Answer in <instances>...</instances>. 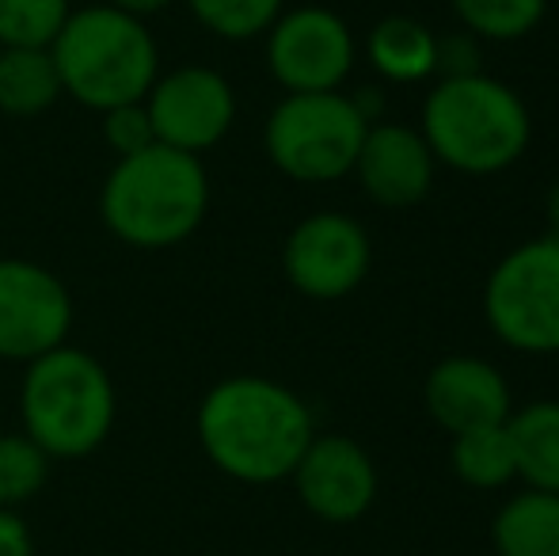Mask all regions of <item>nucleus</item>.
<instances>
[{
	"mask_svg": "<svg viewBox=\"0 0 559 556\" xmlns=\"http://www.w3.org/2000/svg\"><path fill=\"white\" fill-rule=\"evenodd\" d=\"M104 141L115 149V156H133L153 145V122L145 115V104H122L104 111Z\"/></svg>",
	"mask_w": 559,
	"mask_h": 556,
	"instance_id": "obj_24",
	"label": "nucleus"
},
{
	"mask_svg": "<svg viewBox=\"0 0 559 556\" xmlns=\"http://www.w3.org/2000/svg\"><path fill=\"white\" fill-rule=\"evenodd\" d=\"M438 73L442 76L484 73V69H479V38L468 35V31L438 38Z\"/></svg>",
	"mask_w": 559,
	"mask_h": 556,
	"instance_id": "obj_25",
	"label": "nucleus"
},
{
	"mask_svg": "<svg viewBox=\"0 0 559 556\" xmlns=\"http://www.w3.org/2000/svg\"><path fill=\"white\" fill-rule=\"evenodd\" d=\"M507 435L514 446L518 481L559 496V401H533L522 412H510Z\"/></svg>",
	"mask_w": 559,
	"mask_h": 556,
	"instance_id": "obj_17",
	"label": "nucleus"
},
{
	"mask_svg": "<svg viewBox=\"0 0 559 556\" xmlns=\"http://www.w3.org/2000/svg\"><path fill=\"white\" fill-rule=\"evenodd\" d=\"M61 96L66 92L50 46H0V111L12 119H35Z\"/></svg>",
	"mask_w": 559,
	"mask_h": 556,
	"instance_id": "obj_18",
	"label": "nucleus"
},
{
	"mask_svg": "<svg viewBox=\"0 0 559 556\" xmlns=\"http://www.w3.org/2000/svg\"><path fill=\"white\" fill-rule=\"evenodd\" d=\"M210 210V171L202 156L153 141L118 156L99 187V217L122 245L141 252L176 248L199 233Z\"/></svg>",
	"mask_w": 559,
	"mask_h": 556,
	"instance_id": "obj_2",
	"label": "nucleus"
},
{
	"mask_svg": "<svg viewBox=\"0 0 559 556\" xmlns=\"http://www.w3.org/2000/svg\"><path fill=\"white\" fill-rule=\"evenodd\" d=\"M427 412L449 438L476 427H495L507 423L514 404H510V386L487 358L476 355H449L427 374L423 386Z\"/></svg>",
	"mask_w": 559,
	"mask_h": 556,
	"instance_id": "obj_14",
	"label": "nucleus"
},
{
	"mask_svg": "<svg viewBox=\"0 0 559 556\" xmlns=\"http://www.w3.org/2000/svg\"><path fill=\"white\" fill-rule=\"evenodd\" d=\"M366 58L384 81L419 84L438 73V35L412 15H384L366 35Z\"/></svg>",
	"mask_w": 559,
	"mask_h": 556,
	"instance_id": "obj_15",
	"label": "nucleus"
},
{
	"mask_svg": "<svg viewBox=\"0 0 559 556\" xmlns=\"http://www.w3.org/2000/svg\"><path fill=\"white\" fill-rule=\"evenodd\" d=\"M115 381L92 351L61 343L31 358L20 381L23 435L50 461H81L111 438Z\"/></svg>",
	"mask_w": 559,
	"mask_h": 556,
	"instance_id": "obj_5",
	"label": "nucleus"
},
{
	"mask_svg": "<svg viewBox=\"0 0 559 556\" xmlns=\"http://www.w3.org/2000/svg\"><path fill=\"white\" fill-rule=\"evenodd\" d=\"M495 556H559V496L525 488L491 522Z\"/></svg>",
	"mask_w": 559,
	"mask_h": 556,
	"instance_id": "obj_16",
	"label": "nucleus"
},
{
	"mask_svg": "<svg viewBox=\"0 0 559 556\" xmlns=\"http://www.w3.org/2000/svg\"><path fill=\"white\" fill-rule=\"evenodd\" d=\"M61 92L88 111L141 104L160 76V46L145 20L115 4L73 8L50 43Z\"/></svg>",
	"mask_w": 559,
	"mask_h": 556,
	"instance_id": "obj_4",
	"label": "nucleus"
},
{
	"mask_svg": "<svg viewBox=\"0 0 559 556\" xmlns=\"http://www.w3.org/2000/svg\"><path fill=\"white\" fill-rule=\"evenodd\" d=\"M435 168L438 161L419 130L407 122L377 119L369 122L350 176H358L369 202L384 210H407L430 194Z\"/></svg>",
	"mask_w": 559,
	"mask_h": 556,
	"instance_id": "obj_13",
	"label": "nucleus"
},
{
	"mask_svg": "<svg viewBox=\"0 0 559 556\" xmlns=\"http://www.w3.org/2000/svg\"><path fill=\"white\" fill-rule=\"evenodd\" d=\"M487 328L522 355H559V240L510 248L484 286Z\"/></svg>",
	"mask_w": 559,
	"mask_h": 556,
	"instance_id": "obj_7",
	"label": "nucleus"
},
{
	"mask_svg": "<svg viewBox=\"0 0 559 556\" xmlns=\"http://www.w3.org/2000/svg\"><path fill=\"white\" fill-rule=\"evenodd\" d=\"M266 69L286 92H338L354 69V35L324 4L282 8L266 27Z\"/></svg>",
	"mask_w": 559,
	"mask_h": 556,
	"instance_id": "obj_8",
	"label": "nucleus"
},
{
	"mask_svg": "<svg viewBox=\"0 0 559 556\" xmlns=\"http://www.w3.org/2000/svg\"><path fill=\"white\" fill-rule=\"evenodd\" d=\"M141 104H145L153 138L160 145L183 149V153L194 156L222 145L236 122L233 84L210 66L168 69V73L156 76Z\"/></svg>",
	"mask_w": 559,
	"mask_h": 556,
	"instance_id": "obj_10",
	"label": "nucleus"
},
{
	"mask_svg": "<svg viewBox=\"0 0 559 556\" xmlns=\"http://www.w3.org/2000/svg\"><path fill=\"white\" fill-rule=\"evenodd\" d=\"M419 134L445 168L461 176H499L525 156L533 119L525 99L495 76H442L423 99Z\"/></svg>",
	"mask_w": 559,
	"mask_h": 556,
	"instance_id": "obj_3",
	"label": "nucleus"
},
{
	"mask_svg": "<svg viewBox=\"0 0 559 556\" xmlns=\"http://www.w3.org/2000/svg\"><path fill=\"white\" fill-rule=\"evenodd\" d=\"M73 0H0V46H50Z\"/></svg>",
	"mask_w": 559,
	"mask_h": 556,
	"instance_id": "obj_23",
	"label": "nucleus"
},
{
	"mask_svg": "<svg viewBox=\"0 0 559 556\" xmlns=\"http://www.w3.org/2000/svg\"><path fill=\"white\" fill-rule=\"evenodd\" d=\"M46 476H50V458L23 430L0 435V507L20 511L43 492Z\"/></svg>",
	"mask_w": 559,
	"mask_h": 556,
	"instance_id": "obj_22",
	"label": "nucleus"
},
{
	"mask_svg": "<svg viewBox=\"0 0 559 556\" xmlns=\"http://www.w3.org/2000/svg\"><path fill=\"white\" fill-rule=\"evenodd\" d=\"M73 294L53 271L31 260H0V358L23 363L69 343Z\"/></svg>",
	"mask_w": 559,
	"mask_h": 556,
	"instance_id": "obj_11",
	"label": "nucleus"
},
{
	"mask_svg": "<svg viewBox=\"0 0 559 556\" xmlns=\"http://www.w3.org/2000/svg\"><path fill=\"white\" fill-rule=\"evenodd\" d=\"M453 473L461 484L479 492L507 488L510 481H518L514 469V446H510L507 423H495V427H476L453 435Z\"/></svg>",
	"mask_w": 559,
	"mask_h": 556,
	"instance_id": "obj_19",
	"label": "nucleus"
},
{
	"mask_svg": "<svg viewBox=\"0 0 559 556\" xmlns=\"http://www.w3.org/2000/svg\"><path fill=\"white\" fill-rule=\"evenodd\" d=\"M289 481L305 511L332 527L358 522L377 499L373 458L366 453V446L346 435H312Z\"/></svg>",
	"mask_w": 559,
	"mask_h": 556,
	"instance_id": "obj_12",
	"label": "nucleus"
},
{
	"mask_svg": "<svg viewBox=\"0 0 559 556\" xmlns=\"http://www.w3.org/2000/svg\"><path fill=\"white\" fill-rule=\"evenodd\" d=\"M369 119L343 92H286L263 127L271 164L294 184H335L350 176Z\"/></svg>",
	"mask_w": 559,
	"mask_h": 556,
	"instance_id": "obj_6",
	"label": "nucleus"
},
{
	"mask_svg": "<svg viewBox=\"0 0 559 556\" xmlns=\"http://www.w3.org/2000/svg\"><path fill=\"white\" fill-rule=\"evenodd\" d=\"M461 27L487 43H518L533 35L548 12V0H449Z\"/></svg>",
	"mask_w": 559,
	"mask_h": 556,
	"instance_id": "obj_20",
	"label": "nucleus"
},
{
	"mask_svg": "<svg viewBox=\"0 0 559 556\" xmlns=\"http://www.w3.org/2000/svg\"><path fill=\"white\" fill-rule=\"evenodd\" d=\"M373 263L369 233L338 210H317L289 229L282 245V271L297 294L312 301H338L366 282Z\"/></svg>",
	"mask_w": 559,
	"mask_h": 556,
	"instance_id": "obj_9",
	"label": "nucleus"
},
{
	"mask_svg": "<svg viewBox=\"0 0 559 556\" xmlns=\"http://www.w3.org/2000/svg\"><path fill=\"white\" fill-rule=\"evenodd\" d=\"M0 556H35V534L12 507H0Z\"/></svg>",
	"mask_w": 559,
	"mask_h": 556,
	"instance_id": "obj_26",
	"label": "nucleus"
},
{
	"mask_svg": "<svg viewBox=\"0 0 559 556\" xmlns=\"http://www.w3.org/2000/svg\"><path fill=\"white\" fill-rule=\"evenodd\" d=\"M107 4L122 8V12L138 15V20H148V15L164 12V8H168V4H171V0H107Z\"/></svg>",
	"mask_w": 559,
	"mask_h": 556,
	"instance_id": "obj_27",
	"label": "nucleus"
},
{
	"mask_svg": "<svg viewBox=\"0 0 559 556\" xmlns=\"http://www.w3.org/2000/svg\"><path fill=\"white\" fill-rule=\"evenodd\" d=\"M548 225H552V233H548V237L559 240V176H556L552 191H548Z\"/></svg>",
	"mask_w": 559,
	"mask_h": 556,
	"instance_id": "obj_28",
	"label": "nucleus"
},
{
	"mask_svg": "<svg viewBox=\"0 0 559 556\" xmlns=\"http://www.w3.org/2000/svg\"><path fill=\"white\" fill-rule=\"evenodd\" d=\"M183 4L210 35L225 38V43H248V38L266 35L286 0H183Z\"/></svg>",
	"mask_w": 559,
	"mask_h": 556,
	"instance_id": "obj_21",
	"label": "nucleus"
},
{
	"mask_svg": "<svg viewBox=\"0 0 559 556\" xmlns=\"http://www.w3.org/2000/svg\"><path fill=\"white\" fill-rule=\"evenodd\" d=\"M199 446L214 469L240 484L289 481L317 423L301 397L263 374H233L199 404Z\"/></svg>",
	"mask_w": 559,
	"mask_h": 556,
	"instance_id": "obj_1",
	"label": "nucleus"
}]
</instances>
